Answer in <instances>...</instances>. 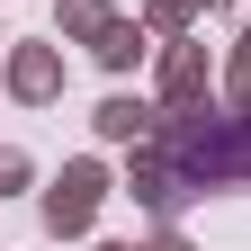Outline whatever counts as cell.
I'll use <instances>...</instances> for the list:
<instances>
[{"label":"cell","mask_w":251,"mask_h":251,"mask_svg":"<svg viewBox=\"0 0 251 251\" xmlns=\"http://www.w3.org/2000/svg\"><path fill=\"white\" fill-rule=\"evenodd\" d=\"M206 90H215L206 45H198V36H171V45H162V108H198Z\"/></svg>","instance_id":"cell-3"},{"label":"cell","mask_w":251,"mask_h":251,"mask_svg":"<svg viewBox=\"0 0 251 251\" xmlns=\"http://www.w3.org/2000/svg\"><path fill=\"white\" fill-rule=\"evenodd\" d=\"M27 179H36V162H27V152H18V144H0V198H18V188H27Z\"/></svg>","instance_id":"cell-10"},{"label":"cell","mask_w":251,"mask_h":251,"mask_svg":"<svg viewBox=\"0 0 251 251\" xmlns=\"http://www.w3.org/2000/svg\"><path fill=\"white\" fill-rule=\"evenodd\" d=\"M99 251H135V242H99Z\"/></svg>","instance_id":"cell-14"},{"label":"cell","mask_w":251,"mask_h":251,"mask_svg":"<svg viewBox=\"0 0 251 251\" xmlns=\"http://www.w3.org/2000/svg\"><path fill=\"white\" fill-rule=\"evenodd\" d=\"M225 90H233V108H251V27L233 36V63H225Z\"/></svg>","instance_id":"cell-9"},{"label":"cell","mask_w":251,"mask_h":251,"mask_svg":"<svg viewBox=\"0 0 251 251\" xmlns=\"http://www.w3.org/2000/svg\"><path fill=\"white\" fill-rule=\"evenodd\" d=\"M90 54H99L108 72H135V63L152 54V27H144V18H108V36L90 45Z\"/></svg>","instance_id":"cell-6"},{"label":"cell","mask_w":251,"mask_h":251,"mask_svg":"<svg viewBox=\"0 0 251 251\" xmlns=\"http://www.w3.org/2000/svg\"><path fill=\"white\" fill-rule=\"evenodd\" d=\"M0 54H9V36H0Z\"/></svg>","instance_id":"cell-15"},{"label":"cell","mask_w":251,"mask_h":251,"mask_svg":"<svg viewBox=\"0 0 251 251\" xmlns=\"http://www.w3.org/2000/svg\"><path fill=\"white\" fill-rule=\"evenodd\" d=\"M90 126H99L108 144H152V135H162V99H135V90H108Z\"/></svg>","instance_id":"cell-5"},{"label":"cell","mask_w":251,"mask_h":251,"mask_svg":"<svg viewBox=\"0 0 251 251\" xmlns=\"http://www.w3.org/2000/svg\"><path fill=\"white\" fill-rule=\"evenodd\" d=\"M108 18H117L108 0H54V36H81V45H99V36H108Z\"/></svg>","instance_id":"cell-7"},{"label":"cell","mask_w":251,"mask_h":251,"mask_svg":"<svg viewBox=\"0 0 251 251\" xmlns=\"http://www.w3.org/2000/svg\"><path fill=\"white\" fill-rule=\"evenodd\" d=\"M0 81H9V99L45 108L54 90H63V54L54 45H9V54H0Z\"/></svg>","instance_id":"cell-4"},{"label":"cell","mask_w":251,"mask_h":251,"mask_svg":"<svg viewBox=\"0 0 251 251\" xmlns=\"http://www.w3.org/2000/svg\"><path fill=\"white\" fill-rule=\"evenodd\" d=\"M198 9H206V18H225V9H242V0H198Z\"/></svg>","instance_id":"cell-13"},{"label":"cell","mask_w":251,"mask_h":251,"mask_svg":"<svg viewBox=\"0 0 251 251\" xmlns=\"http://www.w3.org/2000/svg\"><path fill=\"white\" fill-rule=\"evenodd\" d=\"M126 188H135V206H144V215H162V225H171L188 198H198V179H188L162 144H135V162H126Z\"/></svg>","instance_id":"cell-2"},{"label":"cell","mask_w":251,"mask_h":251,"mask_svg":"<svg viewBox=\"0 0 251 251\" xmlns=\"http://www.w3.org/2000/svg\"><path fill=\"white\" fill-rule=\"evenodd\" d=\"M188 18H198V0H144V27H152V36H188Z\"/></svg>","instance_id":"cell-8"},{"label":"cell","mask_w":251,"mask_h":251,"mask_svg":"<svg viewBox=\"0 0 251 251\" xmlns=\"http://www.w3.org/2000/svg\"><path fill=\"white\" fill-rule=\"evenodd\" d=\"M242 179H251V108H242Z\"/></svg>","instance_id":"cell-12"},{"label":"cell","mask_w":251,"mask_h":251,"mask_svg":"<svg viewBox=\"0 0 251 251\" xmlns=\"http://www.w3.org/2000/svg\"><path fill=\"white\" fill-rule=\"evenodd\" d=\"M135 251H188V233H179V225H162V233H152V242H135Z\"/></svg>","instance_id":"cell-11"},{"label":"cell","mask_w":251,"mask_h":251,"mask_svg":"<svg viewBox=\"0 0 251 251\" xmlns=\"http://www.w3.org/2000/svg\"><path fill=\"white\" fill-rule=\"evenodd\" d=\"M36 206H45V233H72V242H81L90 225H99V206H108V171L81 152V162H63V171H54V188H45Z\"/></svg>","instance_id":"cell-1"}]
</instances>
